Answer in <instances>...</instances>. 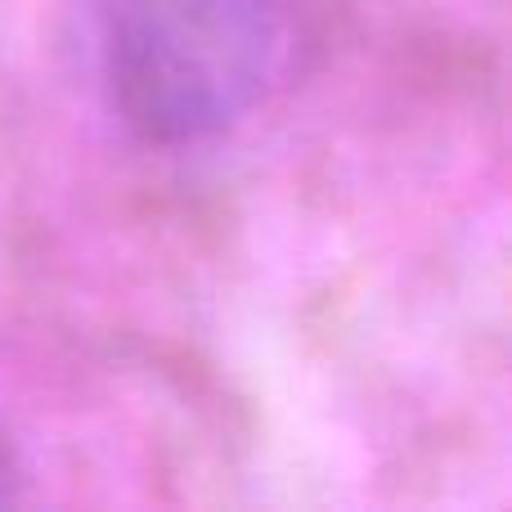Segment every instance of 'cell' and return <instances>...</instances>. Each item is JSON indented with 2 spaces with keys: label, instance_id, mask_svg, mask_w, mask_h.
<instances>
[{
  "label": "cell",
  "instance_id": "cell-2",
  "mask_svg": "<svg viewBox=\"0 0 512 512\" xmlns=\"http://www.w3.org/2000/svg\"><path fill=\"white\" fill-rule=\"evenodd\" d=\"M18 495H23V463H18L14 445H9L5 432H0V508L14 504Z\"/></svg>",
  "mask_w": 512,
  "mask_h": 512
},
{
  "label": "cell",
  "instance_id": "cell-1",
  "mask_svg": "<svg viewBox=\"0 0 512 512\" xmlns=\"http://www.w3.org/2000/svg\"><path fill=\"white\" fill-rule=\"evenodd\" d=\"M288 59V0H113L104 90L140 144L194 149L265 104Z\"/></svg>",
  "mask_w": 512,
  "mask_h": 512
}]
</instances>
